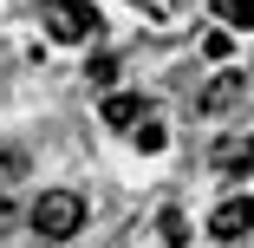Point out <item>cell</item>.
Segmentation results:
<instances>
[{
    "instance_id": "30bf717a",
    "label": "cell",
    "mask_w": 254,
    "mask_h": 248,
    "mask_svg": "<svg viewBox=\"0 0 254 248\" xmlns=\"http://www.w3.org/2000/svg\"><path fill=\"white\" fill-rule=\"evenodd\" d=\"M0 229H13V203H0Z\"/></svg>"
},
{
    "instance_id": "ba28073f",
    "label": "cell",
    "mask_w": 254,
    "mask_h": 248,
    "mask_svg": "<svg viewBox=\"0 0 254 248\" xmlns=\"http://www.w3.org/2000/svg\"><path fill=\"white\" fill-rule=\"evenodd\" d=\"M202 53H209V59H228V53H235V39H228V26H215V33H202Z\"/></svg>"
},
{
    "instance_id": "5b68a950",
    "label": "cell",
    "mask_w": 254,
    "mask_h": 248,
    "mask_svg": "<svg viewBox=\"0 0 254 248\" xmlns=\"http://www.w3.org/2000/svg\"><path fill=\"white\" fill-rule=\"evenodd\" d=\"M248 164H254V144L248 137H222L215 144V170L222 176H248Z\"/></svg>"
},
{
    "instance_id": "6da1fadb",
    "label": "cell",
    "mask_w": 254,
    "mask_h": 248,
    "mask_svg": "<svg viewBox=\"0 0 254 248\" xmlns=\"http://www.w3.org/2000/svg\"><path fill=\"white\" fill-rule=\"evenodd\" d=\"M39 26L53 33V39H65V46H78V39H98V7L91 0H39Z\"/></svg>"
},
{
    "instance_id": "52a82bcc",
    "label": "cell",
    "mask_w": 254,
    "mask_h": 248,
    "mask_svg": "<svg viewBox=\"0 0 254 248\" xmlns=\"http://www.w3.org/2000/svg\"><path fill=\"white\" fill-rule=\"evenodd\" d=\"M222 26H254V0H222Z\"/></svg>"
},
{
    "instance_id": "8fae6325",
    "label": "cell",
    "mask_w": 254,
    "mask_h": 248,
    "mask_svg": "<svg viewBox=\"0 0 254 248\" xmlns=\"http://www.w3.org/2000/svg\"><path fill=\"white\" fill-rule=\"evenodd\" d=\"M0 164H7V157H0Z\"/></svg>"
},
{
    "instance_id": "277c9868",
    "label": "cell",
    "mask_w": 254,
    "mask_h": 248,
    "mask_svg": "<svg viewBox=\"0 0 254 248\" xmlns=\"http://www.w3.org/2000/svg\"><path fill=\"white\" fill-rule=\"evenodd\" d=\"M143 118H150V105H143L137 91H111V98H105V124H111V131H137Z\"/></svg>"
},
{
    "instance_id": "9c48e42d",
    "label": "cell",
    "mask_w": 254,
    "mask_h": 248,
    "mask_svg": "<svg viewBox=\"0 0 254 248\" xmlns=\"http://www.w3.org/2000/svg\"><path fill=\"white\" fill-rule=\"evenodd\" d=\"M137 151L157 157V151H163V124H150V118H143V124H137Z\"/></svg>"
},
{
    "instance_id": "7a4b0ae2",
    "label": "cell",
    "mask_w": 254,
    "mask_h": 248,
    "mask_svg": "<svg viewBox=\"0 0 254 248\" xmlns=\"http://www.w3.org/2000/svg\"><path fill=\"white\" fill-rule=\"evenodd\" d=\"M33 229H39L46 242H65V235H78V229H85V196H72V189L39 196V203H33Z\"/></svg>"
},
{
    "instance_id": "8992f818",
    "label": "cell",
    "mask_w": 254,
    "mask_h": 248,
    "mask_svg": "<svg viewBox=\"0 0 254 248\" xmlns=\"http://www.w3.org/2000/svg\"><path fill=\"white\" fill-rule=\"evenodd\" d=\"M241 91H248V85H241L235 72H222L209 91H202V111H228V105H241Z\"/></svg>"
},
{
    "instance_id": "3957f363",
    "label": "cell",
    "mask_w": 254,
    "mask_h": 248,
    "mask_svg": "<svg viewBox=\"0 0 254 248\" xmlns=\"http://www.w3.org/2000/svg\"><path fill=\"white\" fill-rule=\"evenodd\" d=\"M248 229H254V196H228V203L209 216V235L215 242H241Z\"/></svg>"
}]
</instances>
